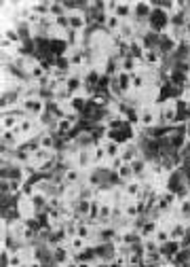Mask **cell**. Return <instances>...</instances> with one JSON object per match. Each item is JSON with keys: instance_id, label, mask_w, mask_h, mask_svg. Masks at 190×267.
<instances>
[{"instance_id": "6da1fadb", "label": "cell", "mask_w": 190, "mask_h": 267, "mask_svg": "<svg viewBox=\"0 0 190 267\" xmlns=\"http://www.w3.org/2000/svg\"><path fill=\"white\" fill-rule=\"evenodd\" d=\"M148 28L152 32H156V34H163V32L169 30V15L165 13L163 9H152L150 17H148Z\"/></svg>"}, {"instance_id": "7a4b0ae2", "label": "cell", "mask_w": 190, "mask_h": 267, "mask_svg": "<svg viewBox=\"0 0 190 267\" xmlns=\"http://www.w3.org/2000/svg\"><path fill=\"white\" fill-rule=\"evenodd\" d=\"M158 125V106H142L139 108V130H148V127Z\"/></svg>"}, {"instance_id": "3957f363", "label": "cell", "mask_w": 190, "mask_h": 267, "mask_svg": "<svg viewBox=\"0 0 190 267\" xmlns=\"http://www.w3.org/2000/svg\"><path fill=\"white\" fill-rule=\"evenodd\" d=\"M175 117H177L175 100H169L158 106V125H169V127L175 125Z\"/></svg>"}, {"instance_id": "277c9868", "label": "cell", "mask_w": 190, "mask_h": 267, "mask_svg": "<svg viewBox=\"0 0 190 267\" xmlns=\"http://www.w3.org/2000/svg\"><path fill=\"white\" fill-rule=\"evenodd\" d=\"M21 108H23V112L28 114V117L38 119L44 111H47V102L40 100V98H30V100H23L21 102Z\"/></svg>"}, {"instance_id": "5b68a950", "label": "cell", "mask_w": 190, "mask_h": 267, "mask_svg": "<svg viewBox=\"0 0 190 267\" xmlns=\"http://www.w3.org/2000/svg\"><path fill=\"white\" fill-rule=\"evenodd\" d=\"M184 187H188L186 182H184V176H182V172L180 170H173V172H169L167 176H165V184H163V189H167L171 191V193H180V191Z\"/></svg>"}, {"instance_id": "8992f818", "label": "cell", "mask_w": 190, "mask_h": 267, "mask_svg": "<svg viewBox=\"0 0 190 267\" xmlns=\"http://www.w3.org/2000/svg\"><path fill=\"white\" fill-rule=\"evenodd\" d=\"M163 64V55L158 49H146L144 51V57H142V66L144 68H150V70H158Z\"/></svg>"}, {"instance_id": "52a82bcc", "label": "cell", "mask_w": 190, "mask_h": 267, "mask_svg": "<svg viewBox=\"0 0 190 267\" xmlns=\"http://www.w3.org/2000/svg\"><path fill=\"white\" fill-rule=\"evenodd\" d=\"M68 23H70V30H74V32H85V30L89 28V22H87L85 11L68 13Z\"/></svg>"}, {"instance_id": "ba28073f", "label": "cell", "mask_w": 190, "mask_h": 267, "mask_svg": "<svg viewBox=\"0 0 190 267\" xmlns=\"http://www.w3.org/2000/svg\"><path fill=\"white\" fill-rule=\"evenodd\" d=\"M137 157H142V151H139V144L135 140L123 144V149H120V159H123V163H131V161H135Z\"/></svg>"}, {"instance_id": "9c48e42d", "label": "cell", "mask_w": 190, "mask_h": 267, "mask_svg": "<svg viewBox=\"0 0 190 267\" xmlns=\"http://www.w3.org/2000/svg\"><path fill=\"white\" fill-rule=\"evenodd\" d=\"M85 178H87V172H82L80 168L72 165V168L66 170V174H63V182H66L68 187H78L80 182H85Z\"/></svg>"}, {"instance_id": "30bf717a", "label": "cell", "mask_w": 190, "mask_h": 267, "mask_svg": "<svg viewBox=\"0 0 190 267\" xmlns=\"http://www.w3.org/2000/svg\"><path fill=\"white\" fill-rule=\"evenodd\" d=\"M21 142H23V138L19 136L15 130L0 134V146H6V149H19V146H21Z\"/></svg>"}, {"instance_id": "8fae6325", "label": "cell", "mask_w": 190, "mask_h": 267, "mask_svg": "<svg viewBox=\"0 0 190 267\" xmlns=\"http://www.w3.org/2000/svg\"><path fill=\"white\" fill-rule=\"evenodd\" d=\"M169 235H171V240H175V242H182L184 240V235H186L188 231V222H184L180 219H173L169 222Z\"/></svg>"}, {"instance_id": "7c38bea8", "label": "cell", "mask_w": 190, "mask_h": 267, "mask_svg": "<svg viewBox=\"0 0 190 267\" xmlns=\"http://www.w3.org/2000/svg\"><path fill=\"white\" fill-rule=\"evenodd\" d=\"M74 165L76 168H80L82 172H89L93 168V157H91V149H82L76 153L74 157Z\"/></svg>"}, {"instance_id": "4fadbf2b", "label": "cell", "mask_w": 190, "mask_h": 267, "mask_svg": "<svg viewBox=\"0 0 190 267\" xmlns=\"http://www.w3.org/2000/svg\"><path fill=\"white\" fill-rule=\"evenodd\" d=\"M175 47H177V43L171 38V34L169 32H163L161 34V41H158V51H161V55L163 57H167V55H171L175 51Z\"/></svg>"}, {"instance_id": "5bb4252c", "label": "cell", "mask_w": 190, "mask_h": 267, "mask_svg": "<svg viewBox=\"0 0 190 267\" xmlns=\"http://www.w3.org/2000/svg\"><path fill=\"white\" fill-rule=\"evenodd\" d=\"M72 250L68 248V244H59L53 248V263H59V265H66L68 261H72Z\"/></svg>"}, {"instance_id": "9a60e30c", "label": "cell", "mask_w": 190, "mask_h": 267, "mask_svg": "<svg viewBox=\"0 0 190 267\" xmlns=\"http://www.w3.org/2000/svg\"><path fill=\"white\" fill-rule=\"evenodd\" d=\"M72 259L76 261V263H89V265H93V263H97V254H95V248L89 244L85 250H80V252H76L72 254Z\"/></svg>"}, {"instance_id": "2e32d148", "label": "cell", "mask_w": 190, "mask_h": 267, "mask_svg": "<svg viewBox=\"0 0 190 267\" xmlns=\"http://www.w3.org/2000/svg\"><path fill=\"white\" fill-rule=\"evenodd\" d=\"M180 250H182V244H180V242H175V240H169L167 244H163V246H161V254H163L165 263L169 265V263H171V259H173Z\"/></svg>"}, {"instance_id": "e0dca14e", "label": "cell", "mask_w": 190, "mask_h": 267, "mask_svg": "<svg viewBox=\"0 0 190 267\" xmlns=\"http://www.w3.org/2000/svg\"><path fill=\"white\" fill-rule=\"evenodd\" d=\"M146 87H148V79H146L144 70L139 68L137 72L131 74V91H133V93H142Z\"/></svg>"}, {"instance_id": "ac0fdd59", "label": "cell", "mask_w": 190, "mask_h": 267, "mask_svg": "<svg viewBox=\"0 0 190 267\" xmlns=\"http://www.w3.org/2000/svg\"><path fill=\"white\" fill-rule=\"evenodd\" d=\"M152 13V4L148 0H137L133 2V19H148Z\"/></svg>"}, {"instance_id": "d6986e66", "label": "cell", "mask_w": 190, "mask_h": 267, "mask_svg": "<svg viewBox=\"0 0 190 267\" xmlns=\"http://www.w3.org/2000/svg\"><path fill=\"white\" fill-rule=\"evenodd\" d=\"M89 104V98L85 93H78V95H72V100L68 102V111L70 112H76V114H82V111L87 108Z\"/></svg>"}, {"instance_id": "ffe728a7", "label": "cell", "mask_w": 190, "mask_h": 267, "mask_svg": "<svg viewBox=\"0 0 190 267\" xmlns=\"http://www.w3.org/2000/svg\"><path fill=\"white\" fill-rule=\"evenodd\" d=\"M30 201H32V206H34L36 216L47 212V208H49V197L47 195H42V193H38V191H36V193L30 197Z\"/></svg>"}, {"instance_id": "44dd1931", "label": "cell", "mask_w": 190, "mask_h": 267, "mask_svg": "<svg viewBox=\"0 0 190 267\" xmlns=\"http://www.w3.org/2000/svg\"><path fill=\"white\" fill-rule=\"evenodd\" d=\"M72 142L78 146V151H82V149H93L95 146V140H93V136H91V132H80V134H76V138L72 140Z\"/></svg>"}, {"instance_id": "7402d4cb", "label": "cell", "mask_w": 190, "mask_h": 267, "mask_svg": "<svg viewBox=\"0 0 190 267\" xmlns=\"http://www.w3.org/2000/svg\"><path fill=\"white\" fill-rule=\"evenodd\" d=\"M55 157V151H47V149H38L32 153V163L36 165V168H40V165H44L47 161H51V159Z\"/></svg>"}, {"instance_id": "603a6c76", "label": "cell", "mask_w": 190, "mask_h": 267, "mask_svg": "<svg viewBox=\"0 0 190 267\" xmlns=\"http://www.w3.org/2000/svg\"><path fill=\"white\" fill-rule=\"evenodd\" d=\"M2 38H6V41H11L15 47H19L23 41H21V36H19V30L15 28V25H11V23H2Z\"/></svg>"}, {"instance_id": "cb8c5ba5", "label": "cell", "mask_w": 190, "mask_h": 267, "mask_svg": "<svg viewBox=\"0 0 190 267\" xmlns=\"http://www.w3.org/2000/svg\"><path fill=\"white\" fill-rule=\"evenodd\" d=\"M123 193H125L127 200H137V197L142 195V182H139V180H129V182H125Z\"/></svg>"}, {"instance_id": "d4e9b609", "label": "cell", "mask_w": 190, "mask_h": 267, "mask_svg": "<svg viewBox=\"0 0 190 267\" xmlns=\"http://www.w3.org/2000/svg\"><path fill=\"white\" fill-rule=\"evenodd\" d=\"M161 227L158 225V221H152V219H146L142 222V227H139V235H142V240H148V238H154L156 229Z\"/></svg>"}, {"instance_id": "484cf974", "label": "cell", "mask_w": 190, "mask_h": 267, "mask_svg": "<svg viewBox=\"0 0 190 267\" xmlns=\"http://www.w3.org/2000/svg\"><path fill=\"white\" fill-rule=\"evenodd\" d=\"M118 36L123 38L125 43H131L133 38H135V25H133L131 19H125L123 23H120V30H118Z\"/></svg>"}, {"instance_id": "4316f807", "label": "cell", "mask_w": 190, "mask_h": 267, "mask_svg": "<svg viewBox=\"0 0 190 267\" xmlns=\"http://www.w3.org/2000/svg\"><path fill=\"white\" fill-rule=\"evenodd\" d=\"M19 117H15V114L11 112H0V127H2V132H11L15 130V127L19 125Z\"/></svg>"}, {"instance_id": "83f0119b", "label": "cell", "mask_w": 190, "mask_h": 267, "mask_svg": "<svg viewBox=\"0 0 190 267\" xmlns=\"http://www.w3.org/2000/svg\"><path fill=\"white\" fill-rule=\"evenodd\" d=\"M137 41L144 44V49H158V41H161V34H156V32L148 30L142 38H137Z\"/></svg>"}, {"instance_id": "f1b7e54d", "label": "cell", "mask_w": 190, "mask_h": 267, "mask_svg": "<svg viewBox=\"0 0 190 267\" xmlns=\"http://www.w3.org/2000/svg\"><path fill=\"white\" fill-rule=\"evenodd\" d=\"M101 146H104V151H106V157H108V161H110V159H116V157H120V149H123V146H120L118 142H114V140H104V142H101Z\"/></svg>"}, {"instance_id": "f546056e", "label": "cell", "mask_w": 190, "mask_h": 267, "mask_svg": "<svg viewBox=\"0 0 190 267\" xmlns=\"http://www.w3.org/2000/svg\"><path fill=\"white\" fill-rule=\"evenodd\" d=\"M57 134H51V132H40V149H47V151H55L57 149Z\"/></svg>"}, {"instance_id": "4dcf8cb0", "label": "cell", "mask_w": 190, "mask_h": 267, "mask_svg": "<svg viewBox=\"0 0 190 267\" xmlns=\"http://www.w3.org/2000/svg\"><path fill=\"white\" fill-rule=\"evenodd\" d=\"M118 19H133V2H129V0H123V2H118L116 6V13H114Z\"/></svg>"}, {"instance_id": "1f68e13d", "label": "cell", "mask_w": 190, "mask_h": 267, "mask_svg": "<svg viewBox=\"0 0 190 267\" xmlns=\"http://www.w3.org/2000/svg\"><path fill=\"white\" fill-rule=\"evenodd\" d=\"M139 68H142V64H139L135 57H131V55H127V57H123V60H120V70H123V72H127V74L137 72Z\"/></svg>"}, {"instance_id": "d6a6232c", "label": "cell", "mask_w": 190, "mask_h": 267, "mask_svg": "<svg viewBox=\"0 0 190 267\" xmlns=\"http://www.w3.org/2000/svg\"><path fill=\"white\" fill-rule=\"evenodd\" d=\"M63 41L68 43L70 49H78L82 47V32H74V30H68L66 36H63Z\"/></svg>"}, {"instance_id": "836d02e7", "label": "cell", "mask_w": 190, "mask_h": 267, "mask_svg": "<svg viewBox=\"0 0 190 267\" xmlns=\"http://www.w3.org/2000/svg\"><path fill=\"white\" fill-rule=\"evenodd\" d=\"M148 165H150V163L146 161L144 157H137L135 161H131V170H133V176H135V180H137L139 176H144L146 172H148Z\"/></svg>"}, {"instance_id": "e575fe53", "label": "cell", "mask_w": 190, "mask_h": 267, "mask_svg": "<svg viewBox=\"0 0 190 267\" xmlns=\"http://www.w3.org/2000/svg\"><path fill=\"white\" fill-rule=\"evenodd\" d=\"M63 15H68L66 9H63V2L61 0H49V17H63Z\"/></svg>"}, {"instance_id": "d590c367", "label": "cell", "mask_w": 190, "mask_h": 267, "mask_svg": "<svg viewBox=\"0 0 190 267\" xmlns=\"http://www.w3.org/2000/svg\"><path fill=\"white\" fill-rule=\"evenodd\" d=\"M30 9L38 17H49V0H38V2H30Z\"/></svg>"}, {"instance_id": "8d00e7d4", "label": "cell", "mask_w": 190, "mask_h": 267, "mask_svg": "<svg viewBox=\"0 0 190 267\" xmlns=\"http://www.w3.org/2000/svg\"><path fill=\"white\" fill-rule=\"evenodd\" d=\"M91 157H93V165H104L108 163V157H106V151L101 144H95L91 149Z\"/></svg>"}, {"instance_id": "74e56055", "label": "cell", "mask_w": 190, "mask_h": 267, "mask_svg": "<svg viewBox=\"0 0 190 267\" xmlns=\"http://www.w3.org/2000/svg\"><path fill=\"white\" fill-rule=\"evenodd\" d=\"M144 51H146V49H144V44H142V43H139V41H137V38H133V41L129 43V55H131V57H135V60H137L139 64H142Z\"/></svg>"}, {"instance_id": "f35d334b", "label": "cell", "mask_w": 190, "mask_h": 267, "mask_svg": "<svg viewBox=\"0 0 190 267\" xmlns=\"http://www.w3.org/2000/svg\"><path fill=\"white\" fill-rule=\"evenodd\" d=\"M89 246V242L87 240H82V238H78V235H74V238H70L68 240V248L72 250L74 254L76 252H80V250H85V248Z\"/></svg>"}, {"instance_id": "ab89813d", "label": "cell", "mask_w": 190, "mask_h": 267, "mask_svg": "<svg viewBox=\"0 0 190 267\" xmlns=\"http://www.w3.org/2000/svg\"><path fill=\"white\" fill-rule=\"evenodd\" d=\"M116 79H118V85H120V89H123V93L125 95H129L131 93V74H127V72H120L116 74Z\"/></svg>"}, {"instance_id": "60d3db41", "label": "cell", "mask_w": 190, "mask_h": 267, "mask_svg": "<svg viewBox=\"0 0 190 267\" xmlns=\"http://www.w3.org/2000/svg\"><path fill=\"white\" fill-rule=\"evenodd\" d=\"M120 23H123V19H118L116 15H108L106 19V25L104 28L110 32V34H118V30H120Z\"/></svg>"}, {"instance_id": "b9f144b4", "label": "cell", "mask_w": 190, "mask_h": 267, "mask_svg": "<svg viewBox=\"0 0 190 267\" xmlns=\"http://www.w3.org/2000/svg\"><path fill=\"white\" fill-rule=\"evenodd\" d=\"M116 174L118 178L123 182H129V180H135V176H133V170H131V163H123L120 168L116 170Z\"/></svg>"}, {"instance_id": "7bdbcfd3", "label": "cell", "mask_w": 190, "mask_h": 267, "mask_svg": "<svg viewBox=\"0 0 190 267\" xmlns=\"http://www.w3.org/2000/svg\"><path fill=\"white\" fill-rule=\"evenodd\" d=\"M30 98H40V87L36 83H28L23 87V100H30Z\"/></svg>"}, {"instance_id": "ee69618b", "label": "cell", "mask_w": 190, "mask_h": 267, "mask_svg": "<svg viewBox=\"0 0 190 267\" xmlns=\"http://www.w3.org/2000/svg\"><path fill=\"white\" fill-rule=\"evenodd\" d=\"M28 76H30L32 83H38V81L42 79V76H47V72H44V68L40 66V64H36V66H32V68L28 70Z\"/></svg>"}, {"instance_id": "f6af8a7d", "label": "cell", "mask_w": 190, "mask_h": 267, "mask_svg": "<svg viewBox=\"0 0 190 267\" xmlns=\"http://www.w3.org/2000/svg\"><path fill=\"white\" fill-rule=\"evenodd\" d=\"M55 70H61V72H72V64H70L68 55L55 57Z\"/></svg>"}, {"instance_id": "bcb514c9", "label": "cell", "mask_w": 190, "mask_h": 267, "mask_svg": "<svg viewBox=\"0 0 190 267\" xmlns=\"http://www.w3.org/2000/svg\"><path fill=\"white\" fill-rule=\"evenodd\" d=\"M15 161H17L19 165H28V163H32V153L23 151L21 146H19V149H15Z\"/></svg>"}, {"instance_id": "7dc6e473", "label": "cell", "mask_w": 190, "mask_h": 267, "mask_svg": "<svg viewBox=\"0 0 190 267\" xmlns=\"http://www.w3.org/2000/svg\"><path fill=\"white\" fill-rule=\"evenodd\" d=\"M154 240H156V244H158V246L167 244V242L171 240L169 229H167V227H158V229H156V233H154Z\"/></svg>"}, {"instance_id": "c3c4849f", "label": "cell", "mask_w": 190, "mask_h": 267, "mask_svg": "<svg viewBox=\"0 0 190 267\" xmlns=\"http://www.w3.org/2000/svg\"><path fill=\"white\" fill-rule=\"evenodd\" d=\"M25 265H28V263H25L21 250H19V252H11V257H9V267H25Z\"/></svg>"}, {"instance_id": "681fc988", "label": "cell", "mask_w": 190, "mask_h": 267, "mask_svg": "<svg viewBox=\"0 0 190 267\" xmlns=\"http://www.w3.org/2000/svg\"><path fill=\"white\" fill-rule=\"evenodd\" d=\"M177 170L182 172L184 182H186L188 187H190V155H188V157H184V161H182V165H180V168H177Z\"/></svg>"}, {"instance_id": "f907efd6", "label": "cell", "mask_w": 190, "mask_h": 267, "mask_svg": "<svg viewBox=\"0 0 190 267\" xmlns=\"http://www.w3.org/2000/svg\"><path fill=\"white\" fill-rule=\"evenodd\" d=\"M142 244H144V252H146V254H148V252H158V250H161V246L156 244V240H154V238L142 240Z\"/></svg>"}, {"instance_id": "816d5d0a", "label": "cell", "mask_w": 190, "mask_h": 267, "mask_svg": "<svg viewBox=\"0 0 190 267\" xmlns=\"http://www.w3.org/2000/svg\"><path fill=\"white\" fill-rule=\"evenodd\" d=\"M116 6H118V0H106V13L108 15H114V13H116Z\"/></svg>"}, {"instance_id": "f5cc1de1", "label": "cell", "mask_w": 190, "mask_h": 267, "mask_svg": "<svg viewBox=\"0 0 190 267\" xmlns=\"http://www.w3.org/2000/svg\"><path fill=\"white\" fill-rule=\"evenodd\" d=\"M120 165H123V159H120V157H116V159H110V161H108V168H110L112 172H116V170L120 168Z\"/></svg>"}, {"instance_id": "db71d44e", "label": "cell", "mask_w": 190, "mask_h": 267, "mask_svg": "<svg viewBox=\"0 0 190 267\" xmlns=\"http://www.w3.org/2000/svg\"><path fill=\"white\" fill-rule=\"evenodd\" d=\"M142 267H163V265H161V263H148V261H146Z\"/></svg>"}, {"instance_id": "11a10c76", "label": "cell", "mask_w": 190, "mask_h": 267, "mask_svg": "<svg viewBox=\"0 0 190 267\" xmlns=\"http://www.w3.org/2000/svg\"><path fill=\"white\" fill-rule=\"evenodd\" d=\"M66 267H78V263H76V261L72 259V261H68V263H66Z\"/></svg>"}, {"instance_id": "9f6ffc18", "label": "cell", "mask_w": 190, "mask_h": 267, "mask_svg": "<svg viewBox=\"0 0 190 267\" xmlns=\"http://www.w3.org/2000/svg\"><path fill=\"white\" fill-rule=\"evenodd\" d=\"M186 136H188V140H190V119L186 121Z\"/></svg>"}, {"instance_id": "6f0895ef", "label": "cell", "mask_w": 190, "mask_h": 267, "mask_svg": "<svg viewBox=\"0 0 190 267\" xmlns=\"http://www.w3.org/2000/svg\"><path fill=\"white\" fill-rule=\"evenodd\" d=\"M78 267H91V265H89V263H78Z\"/></svg>"}, {"instance_id": "680465c9", "label": "cell", "mask_w": 190, "mask_h": 267, "mask_svg": "<svg viewBox=\"0 0 190 267\" xmlns=\"http://www.w3.org/2000/svg\"><path fill=\"white\" fill-rule=\"evenodd\" d=\"M186 17H188V22H190V6H188V11H186Z\"/></svg>"}, {"instance_id": "91938a15", "label": "cell", "mask_w": 190, "mask_h": 267, "mask_svg": "<svg viewBox=\"0 0 190 267\" xmlns=\"http://www.w3.org/2000/svg\"><path fill=\"white\" fill-rule=\"evenodd\" d=\"M53 267H66V265H59V263H53Z\"/></svg>"}, {"instance_id": "94428289", "label": "cell", "mask_w": 190, "mask_h": 267, "mask_svg": "<svg viewBox=\"0 0 190 267\" xmlns=\"http://www.w3.org/2000/svg\"><path fill=\"white\" fill-rule=\"evenodd\" d=\"M163 267H173V265H163Z\"/></svg>"}]
</instances>
